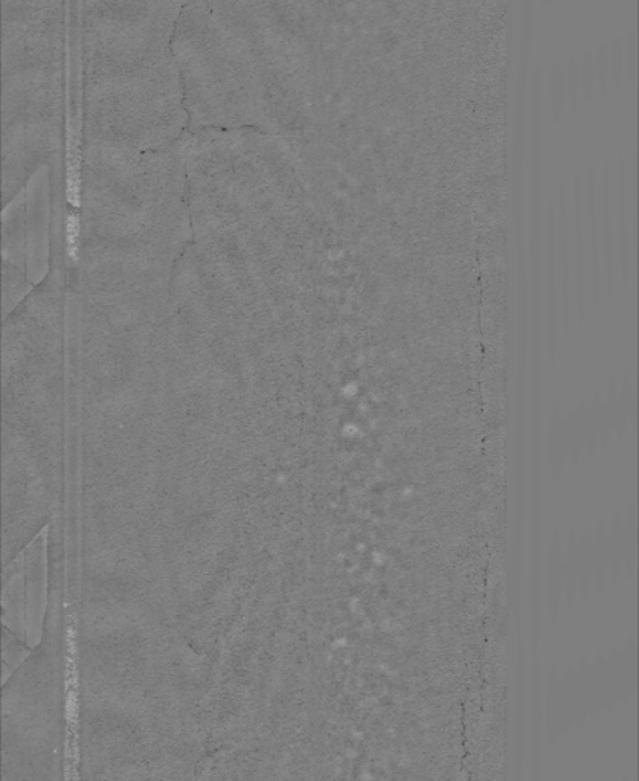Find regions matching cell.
<instances>
[{
    "label": "cell",
    "mask_w": 639,
    "mask_h": 781,
    "mask_svg": "<svg viewBox=\"0 0 639 781\" xmlns=\"http://www.w3.org/2000/svg\"><path fill=\"white\" fill-rule=\"evenodd\" d=\"M78 248H80V216L71 212L66 220V252L73 263L78 261Z\"/></svg>",
    "instance_id": "obj_13"
},
{
    "label": "cell",
    "mask_w": 639,
    "mask_h": 781,
    "mask_svg": "<svg viewBox=\"0 0 639 781\" xmlns=\"http://www.w3.org/2000/svg\"><path fill=\"white\" fill-rule=\"evenodd\" d=\"M623 37H615L612 40L609 48V66H611V77L616 87L623 86L624 82V55H623Z\"/></svg>",
    "instance_id": "obj_10"
},
{
    "label": "cell",
    "mask_w": 639,
    "mask_h": 781,
    "mask_svg": "<svg viewBox=\"0 0 639 781\" xmlns=\"http://www.w3.org/2000/svg\"><path fill=\"white\" fill-rule=\"evenodd\" d=\"M636 29H630L625 35V46H623V55L625 60V73L629 77L630 82H634L636 78V69H638V37H636Z\"/></svg>",
    "instance_id": "obj_12"
},
{
    "label": "cell",
    "mask_w": 639,
    "mask_h": 781,
    "mask_svg": "<svg viewBox=\"0 0 639 781\" xmlns=\"http://www.w3.org/2000/svg\"><path fill=\"white\" fill-rule=\"evenodd\" d=\"M545 107V80L540 64L533 71L531 100V210H529V266L534 310L538 317V268H540V216H542V122Z\"/></svg>",
    "instance_id": "obj_1"
},
{
    "label": "cell",
    "mask_w": 639,
    "mask_h": 781,
    "mask_svg": "<svg viewBox=\"0 0 639 781\" xmlns=\"http://www.w3.org/2000/svg\"><path fill=\"white\" fill-rule=\"evenodd\" d=\"M603 190H605V284L607 290L612 292L615 288V245H614V230H612L611 214V167L609 161L603 162Z\"/></svg>",
    "instance_id": "obj_7"
},
{
    "label": "cell",
    "mask_w": 639,
    "mask_h": 781,
    "mask_svg": "<svg viewBox=\"0 0 639 781\" xmlns=\"http://www.w3.org/2000/svg\"><path fill=\"white\" fill-rule=\"evenodd\" d=\"M594 69H595V80L598 82V89L601 93L607 91V84L611 80V66H609V46L601 44L594 55Z\"/></svg>",
    "instance_id": "obj_11"
},
{
    "label": "cell",
    "mask_w": 639,
    "mask_h": 781,
    "mask_svg": "<svg viewBox=\"0 0 639 781\" xmlns=\"http://www.w3.org/2000/svg\"><path fill=\"white\" fill-rule=\"evenodd\" d=\"M548 93L551 112L556 121L560 120L563 112V101H565V78L560 63L554 62L548 67Z\"/></svg>",
    "instance_id": "obj_9"
},
{
    "label": "cell",
    "mask_w": 639,
    "mask_h": 781,
    "mask_svg": "<svg viewBox=\"0 0 639 781\" xmlns=\"http://www.w3.org/2000/svg\"><path fill=\"white\" fill-rule=\"evenodd\" d=\"M558 249H560V274H562L563 310L565 319L569 321L571 313V272H569V230H567L566 197H565V183L558 187V217H557Z\"/></svg>",
    "instance_id": "obj_3"
},
{
    "label": "cell",
    "mask_w": 639,
    "mask_h": 781,
    "mask_svg": "<svg viewBox=\"0 0 639 781\" xmlns=\"http://www.w3.org/2000/svg\"><path fill=\"white\" fill-rule=\"evenodd\" d=\"M596 173L594 165H587V183H589V228H591V281L594 304L600 302L601 270L600 249H598V226H596Z\"/></svg>",
    "instance_id": "obj_5"
},
{
    "label": "cell",
    "mask_w": 639,
    "mask_h": 781,
    "mask_svg": "<svg viewBox=\"0 0 639 781\" xmlns=\"http://www.w3.org/2000/svg\"><path fill=\"white\" fill-rule=\"evenodd\" d=\"M66 197L73 208L82 201V181H80V138L73 121L68 122L66 141Z\"/></svg>",
    "instance_id": "obj_6"
},
{
    "label": "cell",
    "mask_w": 639,
    "mask_h": 781,
    "mask_svg": "<svg viewBox=\"0 0 639 781\" xmlns=\"http://www.w3.org/2000/svg\"><path fill=\"white\" fill-rule=\"evenodd\" d=\"M580 66V82H582V91L585 95L589 98L595 86V69H594V54L583 53L582 60L578 63Z\"/></svg>",
    "instance_id": "obj_14"
},
{
    "label": "cell",
    "mask_w": 639,
    "mask_h": 781,
    "mask_svg": "<svg viewBox=\"0 0 639 781\" xmlns=\"http://www.w3.org/2000/svg\"><path fill=\"white\" fill-rule=\"evenodd\" d=\"M572 221H574V261H576V278L578 288V308L580 317L585 310V290H586V263H585V245H583V187L580 170L572 174Z\"/></svg>",
    "instance_id": "obj_2"
},
{
    "label": "cell",
    "mask_w": 639,
    "mask_h": 781,
    "mask_svg": "<svg viewBox=\"0 0 639 781\" xmlns=\"http://www.w3.org/2000/svg\"><path fill=\"white\" fill-rule=\"evenodd\" d=\"M556 293H557V217L553 197L548 200V235H547V302H548L549 322L556 315Z\"/></svg>",
    "instance_id": "obj_4"
},
{
    "label": "cell",
    "mask_w": 639,
    "mask_h": 781,
    "mask_svg": "<svg viewBox=\"0 0 639 781\" xmlns=\"http://www.w3.org/2000/svg\"><path fill=\"white\" fill-rule=\"evenodd\" d=\"M618 203H620V270L623 284L627 286L630 277V232L627 223V197H625L624 156L618 158Z\"/></svg>",
    "instance_id": "obj_8"
},
{
    "label": "cell",
    "mask_w": 639,
    "mask_h": 781,
    "mask_svg": "<svg viewBox=\"0 0 639 781\" xmlns=\"http://www.w3.org/2000/svg\"><path fill=\"white\" fill-rule=\"evenodd\" d=\"M566 92L567 98L571 101L572 106H576L578 101V95L582 91V82H580V66H578L577 58L572 57L567 62L566 73Z\"/></svg>",
    "instance_id": "obj_15"
}]
</instances>
